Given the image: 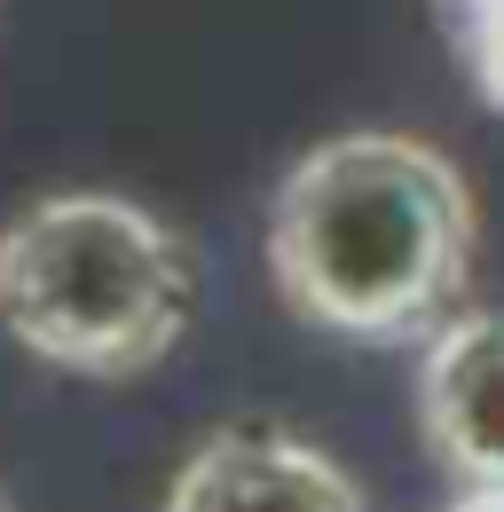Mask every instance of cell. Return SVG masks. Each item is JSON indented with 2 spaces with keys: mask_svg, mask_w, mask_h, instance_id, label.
Returning a JSON list of instances; mask_svg holds the SVG:
<instances>
[{
  "mask_svg": "<svg viewBox=\"0 0 504 512\" xmlns=\"http://www.w3.org/2000/svg\"><path fill=\"white\" fill-rule=\"evenodd\" d=\"M158 512H371V505L331 449L300 442L292 426H268V418H237V426H213L174 465Z\"/></svg>",
  "mask_w": 504,
  "mask_h": 512,
  "instance_id": "3957f363",
  "label": "cell"
},
{
  "mask_svg": "<svg viewBox=\"0 0 504 512\" xmlns=\"http://www.w3.org/2000/svg\"><path fill=\"white\" fill-rule=\"evenodd\" d=\"M0 512H16V505H8V489H0Z\"/></svg>",
  "mask_w": 504,
  "mask_h": 512,
  "instance_id": "8992f818",
  "label": "cell"
},
{
  "mask_svg": "<svg viewBox=\"0 0 504 512\" xmlns=\"http://www.w3.org/2000/svg\"><path fill=\"white\" fill-rule=\"evenodd\" d=\"M418 434L457 489H504V308H457L426 339Z\"/></svg>",
  "mask_w": 504,
  "mask_h": 512,
  "instance_id": "277c9868",
  "label": "cell"
},
{
  "mask_svg": "<svg viewBox=\"0 0 504 512\" xmlns=\"http://www.w3.org/2000/svg\"><path fill=\"white\" fill-rule=\"evenodd\" d=\"M481 205L457 158L402 127L308 142L268 197V284L300 323L363 347L434 339L465 308Z\"/></svg>",
  "mask_w": 504,
  "mask_h": 512,
  "instance_id": "6da1fadb",
  "label": "cell"
},
{
  "mask_svg": "<svg viewBox=\"0 0 504 512\" xmlns=\"http://www.w3.org/2000/svg\"><path fill=\"white\" fill-rule=\"evenodd\" d=\"M197 316L182 229L119 190H48L0 221V331L71 379H142Z\"/></svg>",
  "mask_w": 504,
  "mask_h": 512,
  "instance_id": "7a4b0ae2",
  "label": "cell"
},
{
  "mask_svg": "<svg viewBox=\"0 0 504 512\" xmlns=\"http://www.w3.org/2000/svg\"><path fill=\"white\" fill-rule=\"evenodd\" d=\"M441 512H504V489H465L457 505H441Z\"/></svg>",
  "mask_w": 504,
  "mask_h": 512,
  "instance_id": "5b68a950",
  "label": "cell"
}]
</instances>
